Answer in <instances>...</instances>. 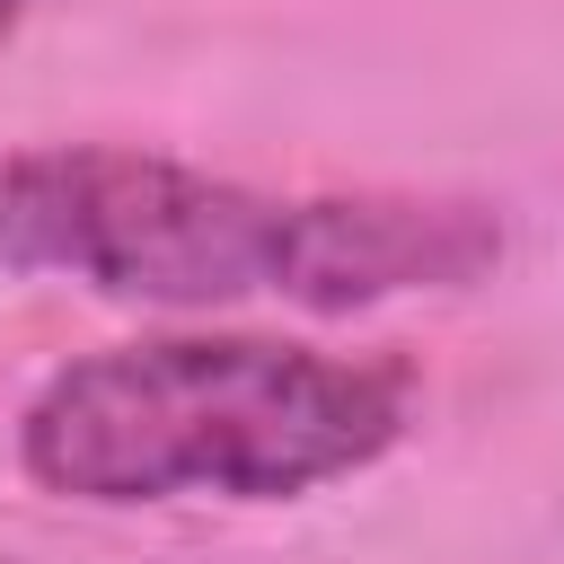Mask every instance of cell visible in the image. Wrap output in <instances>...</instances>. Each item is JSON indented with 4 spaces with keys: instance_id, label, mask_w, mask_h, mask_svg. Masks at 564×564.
<instances>
[{
    "instance_id": "277c9868",
    "label": "cell",
    "mask_w": 564,
    "mask_h": 564,
    "mask_svg": "<svg viewBox=\"0 0 564 564\" xmlns=\"http://www.w3.org/2000/svg\"><path fill=\"white\" fill-rule=\"evenodd\" d=\"M0 564H9V555H0Z\"/></svg>"
},
{
    "instance_id": "3957f363",
    "label": "cell",
    "mask_w": 564,
    "mask_h": 564,
    "mask_svg": "<svg viewBox=\"0 0 564 564\" xmlns=\"http://www.w3.org/2000/svg\"><path fill=\"white\" fill-rule=\"evenodd\" d=\"M18 18H26V0H0V35H9V26H18Z\"/></svg>"
},
{
    "instance_id": "7a4b0ae2",
    "label": "cell",
    "mask_w": 564,
    "mask_h": 564,
    "mask_svg": "<svg viewBox=\"0 0 564 564\" xmlns=\"http://www.w3.org/2000/svg\"><path fill=\"white\" fill-rule=\"evenodd\" d=\"M414 432V370L282 335H141L62 361L18 414V467L88 511L300 502Z\"/></svg>"
},
{
    "instance_id": "6da1fadb",
    "label": "cell",
    "mask_w": 564,
    "mask_h": 564,
    "mask_svg": "<svg viewBox=\"0 0 564 564\" xmlns=\"http://www.w3.org/2000/svg\"><path fill=\"white\" fill-rule=\"evenodd\" d=\"M502 212L405 185H247L115 141L0 150V273L141 308H379L502 264Z\"/></svg>"
}]
</instances>
